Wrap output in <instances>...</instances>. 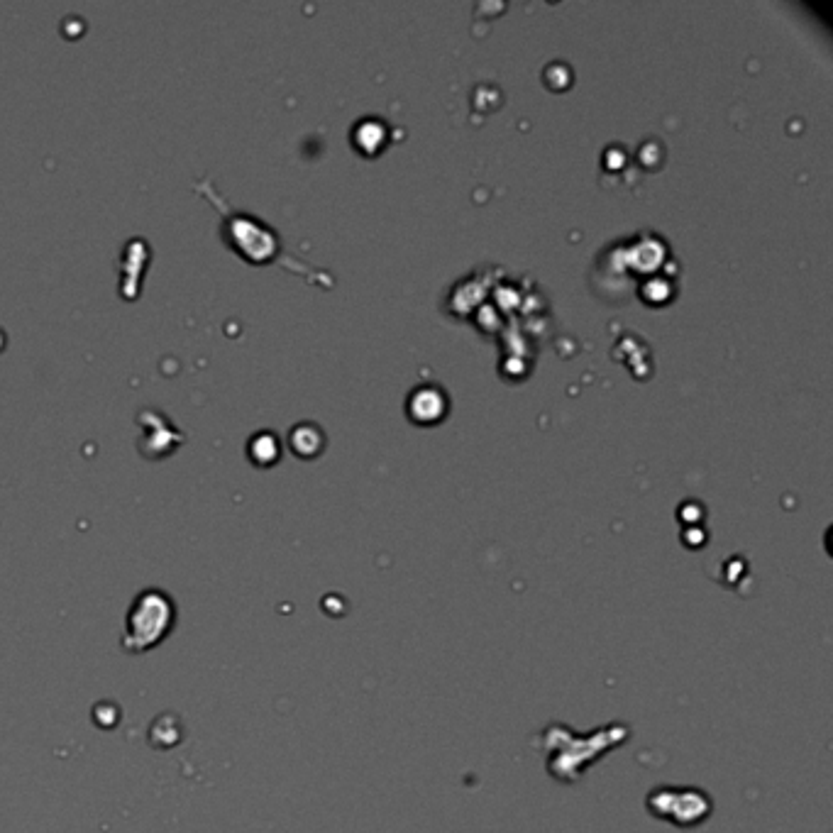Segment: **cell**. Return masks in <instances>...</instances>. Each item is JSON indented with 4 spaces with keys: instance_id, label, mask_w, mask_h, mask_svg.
Here are the masks:
<instances>
[{
    "instance_id": "6da1fadb",
    "label": "cell",
    "mask_w": 833,
    "mask_h": 833,
    "mask_svg": "<svg viewBox=\"0 0 833 833\" xmlns=\"http://www.w3.org/2000/svg\"><path fill=\"white\" fill-rule=\"evenodd\" d=\"M171 626H174V601L159 589L142 592L132 601L125 621V650L145 653L167 638Z\"/></svg>"
},
{
    "instance_id": "7a4b0ae2",
    "label": "cell",
    "mask_w": 833,
    "mask_h": 833,
    "mask_svg": "<svg viewBox=\"0 0 833 833\" xmlns=\"http://www.w3.org/2000/svg\"><path fill=\"white\" fill-rule=\"evenodd\" d=\"M225 240L240 252L242 257L252 259V262H264L272 257L274 250V233L264 228L259 220L247 213H230L223 220Z\"/></svg>"
},
{
    "instance_id": "3957f363",
    "label": "cell",
    "mask_w": 833,
    "mask_h": 833,
    "mask_svg": "<svg viewBox=\"0 0 833 833\" xmlns=\"http://www.w3.org/2000/svg\"><path fill=\"white\" fill-rule=\"evenodd\" d=\"M247 455L255 465H272V462L279 460V438L269 430L255 433L247 443Z\"/></svg>"
},
{
    "instance_id": "277c9868",
    "label": "cell",
    "mask_w": 833,
    "mask_h": 833,
    "mask_svg": "<svg viewBox=\"0 0 833 833\" xmlns=\"http://www.w3.org/2000/svg\"><path fill=\"white\" fill-rule=\"evenodd\" d=\"M291 448L299 455H316L318 448H321V433H318L316 426L311 423H301V426L294 428L291 433Z\"/></svg>"
}]
</instances>
